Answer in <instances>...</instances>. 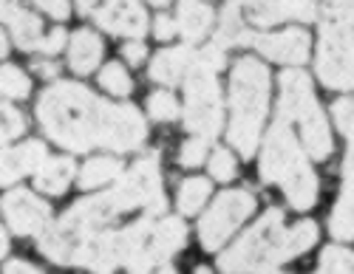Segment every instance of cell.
Returning <instances> with one entry per match:
<instances>
[{
    "label": "cell",
    "mask_w": 354,
    "mask_h": 274,
    "mask_svg": "<svg viewBox=\"0 0 354 274\" xmlns=\"http://www.w3.org/2000/svg\"><path fill=\"white\" fill-rule=\"evenodd\" d=\"M213 26V9L207 0H179V17H176V32H182L187 43L201 40Z\"/></svg>",
    "instance_id": "obj_19"
},
{
    "label": "cell",
    "mask_w": 354,
    "mask_h": 274,
    "mask_svg": "<svg viewBox=\"0 0 354 274\" xmlns=\"http://www.w3.org/2000/svg\"><path fill=\"white\" fill-rule=\"evenodd\" d=\"M32 71H37L40 77L51 79V77H57V71H60V68H57V66L51 63V59H40V63H35V66H32Z\"/></svg>",
    "instance_id": "obj_41"
},
{
    "label": "cell",
    "mask_w": 354,
    "mask_h": 274,
    "mask_svg": "<svg viewBox=\"0 0 354 274\" xmlns=\"http://www.w3.org/2000/svg\"><path fill=\"white\" fill-rule=\"evenodd\" d=\"M258 170L267 184L283 187V195L295 209L304 212L317 201V175L312 173L298 139H295L289 128V121H283L281 116L275 119L272 130L267 133Z\"/></svg>",
    "instance_id": "obj_5"
},
{
    "label": "cell",
    "mask_w": 354,
    "mask_h": 274,
    "mask_svg": "<svg viewBox=\"0 0 354 274\" xmlns=\"http://www.w3.org/2000/svg\"><path fill=\"white\" fill-rule=\"evenodd\" d=\"M151 3H156V6H165V3H167V0H151Z\"/></svg>",
    "instance_id": "obj_46"
},
{
    "label": "cell",
    "mask_w": 354,
    "mask_h": 274,
    "mask_svg": "<svg viewBox=\"0 0 354 274\" xmlns=\"http://www.w3.org/2000/svg\"><path fill=\"white\" fill-rule=\"evenodd\" d=\"M207 164H210V175H213V178H218V181H232V178H235V173H239V164H235L232 153H230V150H224V147L213 150Z\"/></svg>",
    "instance_id": "obj_33"
},
{
    "label": "cell",
    "mask_w": 354,
    "mask_h": 274,
    "mask_svg": "<svg viewBox=\"0 0 354 274\" xmlns=\"http://www.w3.org/2000/svg\"><path fill=\"white\" fill-rule=\"evenodd\" d=\"M227 105H230L227 139L241 156L250 159L258 150L263 116H267L270 108V71L261 59L241 57L232 66Z\"/></svg>",
    "instance_id": "obj_3"
},
{
    "label": "cell",
    "mask_w": 354,
    "mask_h": 274,
    "mask_svg": "<svg viewBox=\"0 0 354 274\" xmlns=\"http://www.w3.org/2000/svg\"><path fill=\"white\" fill-rule=\"evenodd\" d=\"M278 116L283 121H298L301 141L306 153L317 162H326L332 156V130L329 121L323 116L315 94H312V79L304 71H283L281 74V99H278Z\"/></svg>",
    "instance_id": "obj_6"
},
{
    "label": "cell",
    "mask_w": 354,
    "mask_h": 274,
    "mask_svg": "<svg viewBox=\"0 0 354 274\" xmlns=\"http://www.w3.org/2000/svg\"><path fill=\"white\" fill-rule=\"evenodd\" d=\"M32 90V79H28L17 66H3L0 68V94L12 99H26Z\"/></svg>",
    "instance_id": "obj_27"
},
{
    "label": "cell",
    "mask_w": 354,
    "mask_h": 274,
    "mask_svg": "<svg viewBox=\"0 0 354 274\" xmlns=\"http://www.w3.org/2000/svg\"><path fill=\"white\" fill-rule=\"evenodd\" d=\"M147 113H151L156 121H173L182 116V108L179 102H176L173 94H167V90H156V94H151V99H147Z\"/></svg>",
    "instance_id": "obj_30"
},
{
    "label": "cell",
    "mask_w": 354,
    "mask_h": 274,
    "mask_svg": "<svg viewBox=\"0 0 354 274\" xmlns=\"http://www.w3.org/2000/svg\"><path fill=\"white\" fill-rule=\"evenodd\" d=\"M317 77L326 88L354 90V28L323 23L317 46Z\"/></svg>",
    "instance_id": "obj_8"
},
{
    "label": "cell",
    "mask_w": 354,
    "mask_h": 274,
    "mask_svg": "<svg viewBox=\"0 0 354 274\" xmlns=\"http://www.w3.org/2000/svg\"><path fill=\"white\" fill-rule=\"evenodd\" d=\"M320 12L326 14V23H340L354 28V0H320Z\"/></svg>",
    "instance_id": "obj_32"
},
{
    "label": "cell",
    "mask_w": 354,
    "mask_h": 274,
    "mask_svg": "<svg viewBox=\"0 0 354 274\" xmlns=\"http://www.w3.org/2000/svg\"><path fill=\"white\" fill-rule=\"evenodd\" d=\"M66 46V32H63V28H54V32L51 35H46L40 43H37V51H43V54H57V51H60Z\"/></svg>",
    "instance_id": "obj_36"
},
{
    "label": "cell",
    "mask_w": 354,
    "mask_h": 274,
    "mask_svg": "<svg viewBox=\"0 0 354 274\" xmlns=\"http://www.w3.org/2000/svg\"><path fill=\"white\" fill-rule=\"evenodd\" d=\"M32 3H37L54 20H66L68 17V0H32Z\"/></svg>",
    "instance_id": "obj_37"
},
{
    "label": "cell",
    "mask_w": 354,
    "mask_h": 274,
    "mask_svg": "<svg viewBox=\"0 0 354 274\" xmlns=\"http://www.w3.org/2000/svg\"><path fill=\"white\" fill-rule=\"evenodd\" d=\"M196 63V51L190 46H179V48H165L156 54V59L151 63V79L159 85H176L187 77V71Z\"/></svg>",
    "instance_id": "obj_18"
},
{
    "label": "cell",
    "mask_w": 354,
    "mask_h": 274,
    "mask_svg": "<svg viewBox=\"0 0 354 274\" xmlns=\"http://www.w3.org/2000/svg\"><path fill=\"white\" fill-rule=\"evenodd\" d=\"M136 274H176L167 263H162V266H153V268H147V271H136Z\"/></svg>",
    "instance_id": "obj_42"
},
{
    "label": "cell",
    "mask_w": 354,
    "mask_h": 274,
    "mask_svg": "<svg viewBox=\"0 0 354 274\" xmlns=\"http://www.w3.org/2000/svg\"><path fill=\"white\" fill-rule=\"evenodd\" d=\"M48 159L43 141H26L20 147L0 150V184H12V181L37 173V167Z\"/></svg>",
    "instance_id": "obj_16"
},
{
    "label": "cell",
    "mask_w": 354,
    "mask_h": 274,
    "mask_svg": "<svg viewBox=\"0 0 354 274\" xmlns=\"http://www.w3.org/2000/svg\"><path fill=\"white\" fill-rule=\"evenodd\" d=\"M247 40H250V32L241 17V0H227L218 28H216V46L232 48V46H247Z\"/></svg>",
    "instance_id": "obj_22"
},
{
    "label": "cell",
    "mask_w": 354,
    "mask_h": 274,
    "mask_svg": "<svg viewBox=\"0 0 354 274\" xmlns=\"http://www.w3.org/2000/svg\"><path fill=\"white\" fill-rule=\"evenodd\" d=\"M0 23L9 26L15 43L23 51H37V43L43 40V23L35 12L20 6L17 0H0Z\"/></svg>",
    "instance_id": "obj_15"
},
{
    "label": "cell",
    "mask_w": 354,
    "mask_h": 274,
    "mask_svg": "<svg viewBox=\"0 0 354 274\" xmlns=\"http://www.w3.org/2000/svg\"><path fill=\"white\" fill-rule=\"evenodd\" d=\"M26 130V119L17 108L0 102V141H9V139H17L20 133Z\"/></svg>",
    "instance_id": "obj_31"
},
{
    "label": "cell",
    "mask_w": 354,
    "mask_h": 274,
    "mask_svg": "<svg viewBox=\"0 0 354 274\" xmlns=\"http://www.w3.org/2000/svg\"><path fill=\"white\" fill-rule=\"evenodd\" d=\"M332 116L337 121L340 133L348 139L346 162H343V181L348 187H354V97H343L332 105Z\"/></svg>",
    "instance_id": "obj_23"
},
{
    "label": "cell",
    "mask_w": 354,
    "mask_h": 274,
    "mask_svg": "<svg viewBox=\"0 0 354 274\" xmlns=\"http://www.w3.org/2000/svg\"><path fill=\"white\" fill-rule=\"evenodd\" d=\"M122 173V162H116V159H91V162H85V167L80 170V187L82 190H94V187H102L108 184V181L113 178H120Z\"/></svg>",
    "instance_id": "obj_25"
},
{
    "label": "cell",
    "mask_w": 354,
    "mask_h": 274,
    "mask_svg": "<svg viewBox=\"0 0 354 274\" xmlns=\"http://www.w3.org/2000/svg\"><path fill=\"white\" fill-rule=\"evenodd\" d=\"M0 209H3L9 229L17 235H43V229L51 221L48 204L28 190H9L0 201Z\"/></svg>",
    "instance_id": "obj_12"
},
{
    "label": "cell",
    "mask_w": 354,
    "mask_h": 274,
    "mask_svg": "<svg viewBox=\"0 0 354 274\" xmlns=\"http://www.w3.org/2000/svg\"><path fill=\"white\" fill-rule=\"evenodd\" d=\"M196 66H201V68H207V71H221L224 68V48H218L216 43H210V46H204L198 54H196Z\"/></svg>",
    "instance_id": "obj_35"
},
{
    "label": "cell",
    "mask_w": 354,
    "mask_h": 274,
    "mask_svg": "<svg viewBox=\"0 0 354 274\" xmlns=\"http://www.w3.org/2000/svg\"><path fill=\"white\" fill-rule=\"evenodd\" d=\"M74 178V162L66 156H48L40 167H37V178L35 184L37 190L48 193V195H63Z\"/></svg>",
    "instance_id": "obj_21"
},
{
    "label": "cell",
    "mask_w": 354,
    "mask_h": 274,
    "mask_svg": "<svg viewBox=\"0 0 354 274\" xmlns=\"http://www.w3.org/2000/svg\"><path fill=\"white\" fill-rule=\"evenodd\" d=\"M207 198H210V181L207 178H187V181H182L179 209L185 212V215H196Z\"/></svg>",
    "instance_id": "obj_26"
},
{
    "label": "cell",
    "mask_w": 354,
    "mask_h": 274,
    "mask_svg": "<svg viewBox=\"0 0 354 274\" xmlns=\"http://www.w3.org/2000/svg\"><path fill=\"white\" fill-rule=\"evenodd\" d=\"M37 121L60 147L85 153L91 147L128 153L147 139V125L133 105H113L80 82H54L37 102Z\"/></svg>",
    "instance_id": "obj_1"
},
{
    "label": "cell",
    "mask_w": 354,
    "mask_h": 274,
    "mask_svg": "<svg viewBox=\"0 0 354 274\" xmlns=\"http://www.w3.org/2000/svg\"><path fill=\"white\" fill-rule=\"evenodd\" d=\"M100 85L113 97H128L131 94V77L120 63H108L100 71Z\"/></svg>",
    "instance_id": "obj_29"
},
{
    "label": "cell",
    "mask_w": 354,
    "mask_h": 274,
    "mask_svg": "<svg viewBox=\"0 0 354 274\" xmlns=\"http://www.w3.org/2000/svg\"><path fill=\"white\" fill-rule=\"evenodd\" d=\"M128 204L122 201V195L111 190V193H102V195H94V198H82L77 201L66 215L57 221V224H48L40 235V252L54 260V263H71L77 249L88 237H94L97 232H102V226L113 224L120 215H125Z\"/></svg>",
    "instance_id": "obj_4"
},
{
    "label": "cell",
    "mask_w": 354,
    "mask_h": 274,
    "mask_svg": "<svg viewBox=\"0 0 354 274\" xmlns=\"http://www.w3.org/2000/svg\"><path fill=\"white\" fill-rule=\"evenodd\" d=\"M207 150H210V139L196 136V139H190V141L182 147L179 162H182L185 167H198V164H204V159H207Z\"/></svg>",
    "instance_id": "obj_34"
},
{
    "label": "cell",
    "mask_w": 354,
    "mask_h": 274,
    "mask_svg": "<svg viewBox=\"0 0 354 274\" xmlns=\"http://www.w3.org/2000/svg\"><path fill=\"white\" fill-rule=\"evenodd\" d=\"M247 46H252L255 51H261L263 57L275 59V63L283 66H304L309 59V48H312V37L306 28H283V32L275 35H252Z\"/></svg>",
    "instance_id": "obj_13"
},
{
    "label": "cell",
    "mask_w": 354,
    "mask_h": 274,
    "mask_svg": "<svg viewBox=\"0 0 354 274\" xmlns=\"http://www.w3.org/2000/svg\"><path fill=\"white\" fill-rule=\"evenodd\" d=\"M185 240H187V226L182 218H165L153 224L151 240H147V260H151V266L167 263L185 246Z\"/></svg>",
    "instance_id": "obj_17"
},
{
    "label": "cell",
    "mask_w": 354,
    "mask_h": 274,
    "mask_svg": "<svg viewBox=\"0 0 354 274\" xmlns=\"http://www.w3.org/2000/svg\"><path fill=\"white\" fill-rule=\"evenodd\" d=\"M250 23L255 26H275L281 20H317L320 0H241Z\"/></svg>",
    "instance_id": "obj_14"
},
{
    "label": "cell",
    "mask_w": 354,
    "mask_h": 274,
    "mask_svg": "<svg viewBox=\"0 0 354 274\" xmlns=\"http://www.w3.org/2000/svg\"><path fill=\"white\" fill-rule=\"evenodd\" d=\"M255 212V195L250 190H227L221 193L213 206L204 212L198 224V237L207 252L221 249V243L239 229L250 215Z\"/></svg>",
    "instance_id": "obj_9"
},
{
    "label": "cell",
    "mask_w": 354,
    "mask_h": 274,
    "mask_svg": "<svg viewBox=\"0 0 354 274\" xmlns=\"http://www.w3.org/2000/svg\"><path fill=\"white\" fill-rule=\"evenodd\" d=\"M102 59V40L91 28H80L68 40V66L77 74H91Z\"/></svg>",
    "instance_id": "obj_20"
},
{
    "label": "cell",
    "mask_w": 354,
    "mask_h": 274,
    "mask_svg": "<svg viewBox=\"0 0 354 274\" xmlns=\"http://www.w3.org/2000/svg\"><path fill=\"white\" fill-rule=\"evenodd\" d=\"M77 9L111 35L139 40L147 32V14L136 0H77Z\"/></svg>",
    "instance_id": "obj_11"
},
{
    "label": "cell",
    "mask_w": 354,
    "mask_h": 274,
    "mask_svg": "<svg viewBox=\"0 0 354 274\" xmlns=\"http://www.w3.org/2000/svg\"><path fill=\"white\" fill-rule=\"evenodd\" d=\"M9 252V237H6V232H3V226H0V257H3Z\"/></svg>",
    "instance_id": "obj_43"
},
{
    "label": "cell",
    "mask_w": 354,
    "mask_h": 274,
    "mask_svg": "<svg viewBox=\"0 0 354 274\" xmlns=\"http://www.w3.org/2000/svg\"><path fill=\"white\" fill-rule=\"evenodd\" d=\"M196 274H210V268H204V266H201V268H196Z\"/></svg>",
    "instance_id": "obj_45"
},
{
    "label": "cell",
    "mask_w": 354,
    "mask_h": 274,
    "mask_svg": "<svg viewBox=\"0 0 354 274\" xmlns=\"http://www.w3.org/2000/svg\"><path fill=\"white\" fill-rule=\"evenodd\" d=\"M6 51H9V46H6V37H3V32H0V57H6Z\"/></svg>",
    "instance_id": "obj_44"
},
{
    "label": "cell",
    "mask_w": 354,
    "mask_h": 274,
    "mask_svg": "<svg viewBox=\"0 0 354 274\" xmlns=\"http://www.w3.org/2000/svg\"><path fill=\"white\" fill-rule=\"evenodd\" d=\"M122 54H125V59L131 66H139V63H145V57H147V48L139 43V40H133V43H128L125 48H122Z\"/></svg>",
    "instance_id": "obj_39"
},
{
    "label": "cell",
    "mask_w": 354,
    "mask_h": 274,
    "mask_svg": "<svg viewBox=\"0 0 354 274\" xmlns=\"http://www.w3.org/2000/svg\"><path fill=\"white\" fill-rule=\"evenodd\" d=\"M153 35H156V40H170L176 35V20L167 14H159L153 23Z\"/></svg>",
    "instance_id": "obj_38"
},
{
    "label": "cell",
    "mask_w": 354,
    "mask_h": 274,
    "mask_svg": "<svg viewBox=\"0 0 354 274\" xmlns=\"http://www.w3.org/2000/svg\"><path fill=\"white\" fill-rule=\"evenodd\" d=\"M317 274H354V252L340 249V246H329L320 257Z\"/></svg>",
    "instance_id": "obj_28"
},
{
    "label": "cell",
    "mask_w": 354,
    "mask_h": 274,
    "mask_svg": "<svg viewBox=\"0 0 354 274\" xmlns=\"http://www.w3.org/2000/svg\"><path fill=\"white\" fill-rule=\"evenodd\" d=\"M329 232L335 240H354V187L343 184V193L329 215Z\"/></svg>",
    "instance_id": "obj_24"
},
{
    "label": "cell",
    "mask_w": 354,
    "mask_h": 274,
    "mask_svg": "<svg viewBox=\"0 0 354 274\" xmlns=\"http://www.w3.org/2000/svg\"><path fill=\"white\" fill-rule=\"evenodd\" d=\"M3 274H43V271L37 266H32V263H26V260H9Z\"/></svg>",
    "instance_id": "obj_40"
},
{
    "label": "cell",
    "mask_w": 354,
    "mask_h": 274,
    "mask_svg": "<svg viewBox=\"0 0 354 274\" xmlns=\"http://www.w3.org/2000/svg\"><path fill=\"white\" fill-rule=\"evenodd\" d=\"M116 193L122 195L128 209L142 206L147 212V218L159 215L167 206L165 190H162V170H159V153H145L120 181H116Z\"/></svg>",
    "instance_id": "obj_10"
},
{
    "label": "cell",
    "mask_w": 354,
    "mask_h": 274,
    "mask_svg": "<svg viewBox=\"0 0 354 274\" xmlns=\"http://www.w3.org/2000/svg\"><path fill=\"white\" fill-rule=\"evenodd\" d=\"M185 128L196 136L213 139L221 130L224 108H221V85L213 71L193 63L185 77V108H182Z\"/></svg>",
    "instance_id": "obj_7"
},
{
    "label": "cell",
    "mask_w": 354,
    "mask_h": 274,
    "mask_svg": "<svg viewBox=\"0 0 354 274\" xmlns=\"http://www.w3.org/2000/svg\"><path fill=\"white\" fill-rule=\"evenodd\" d=\"M317 243V224L301 221L292 229L283 226V212L267 209L244 232V237L218 257L224 274H272L281 263L309 252Z\"/></svg>",
    "instance_id": "obj_2"
}]
</instances>
